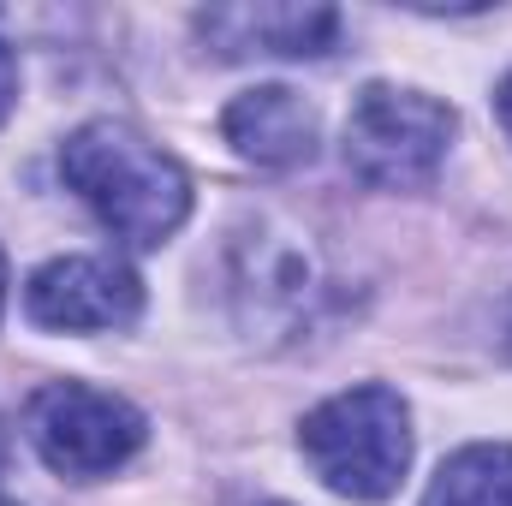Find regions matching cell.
Here are the masks:
<instances>
[{"mask_svg":"<svg viewBox=\"0 0 512 506\" xmlns=\"http://www.w3.org/2000/svg\"><path fill=\"white\" fill-rule=\"evenodd\" d=\"M0 465H6V435H0Z\"/></svg>","mask_w":512,"mask_h":506,"instance_id":"cell-13","label":"cell"},{"mask_svg":"<svg viewBox=\"0 0 512 506\" xmlns=\"http://www.w3.org/2000/svg\"><path fill=\"white\" fill-rule=\"evenodd\" d=\"M453 131L459 120L447 102L399 84H364L346 114V167L376 191H417L441 173Z\"/></svg>","mask_w":512,"mask_h":506,"instance_id":"cell-3","label":"cell"},{"mask_svg":"<svg viewBox=\"0 0 512 506\" xmlns=\"http://www.w3.org/2000/svg\"><path fill=\"white\" fill-rule=\"evenodd\" d=\"M12 102H18V60H12V48L0 42V120L12 114Z\"/></svg>","mask_w":512,"mask_h":506,"instance_id":"cell-10","label":"cell"},{"mask_svg":"<svg viewBox=\"0 0 512 506\" xmlns=\"http://www.w3.org/2000/svg\"><path fill=\"white\" fill-rule=\"evenodd\" d=\"M60 179L90 203V215L131 251L167 245L191 215L185 167L120 120H90L60 143Z\"/></svg>","mask_w":512,"mask_h":506,"instance_id":"cell-1","label":"cell"},{"mask_svg":"<svg viewBox=\"0 0 512 506\" xmlns=\"http://www.w3.org/2000/svg\"><path fill=\"white\" fill-rule=\"evenodd\" d=\"M495 114H501V131L512 137V72L501 78V90H495Z\"/></svg>","mask_w":512,"mask_h":506,"instance_id":"cell-11","label":"cell"},{"mask_svg":"<svg viewBox=\"0 0 512 506\" xmlns=\"http://www.w3.org/2000/svg\"><path fill=\"white\" fill-rule=\"evenodd\" d=\"M423 506H512V447L507 441L459 447L435 471Z\"/></svg>","mask_w":512,"mask_h":506,"instance_id":"cell-9","label":"cell"},{"mask_svg":"<svg viewBox=\"0 0 512 506\" xmlns=\"http://www.w3.org/2000/svg\"><path fill=\"white\" fill-rule=\"evenodd\" d=\"M221 131H227V143H233L245 161L286 173V167H304V161L316 155L322 120H316V108H310L298 90H286V84H256V90H245V96L221 114Z\"/></svg>","mask_w":512,"mask_h":506,"instance_id":"cell-8","label":"cell"},{"mask_svg":"<svg viewBox=\"0 0 512 506\" xmlns=\"http://www.w3.org/2000/svg\"><path fill=\"white\" fill-rule=\"evenodd\" d=\"M0 316H6V256H0Z\"/></svg>","mask_w":512,"mask_h":506,"instance_id":"cell-12","label":"cell"},{"mask_svg":"<svg viewBox=\"0 0 512 506\" xmlns=\"http://www.w3.org/2000/svg\"><path fill=\"white\" fill-rule=\"evenodd\" d=\"M0 506H6V501H0Z\"/></svg>","mask_w":512,"mask_h":506,"instance_id":"cell-14","label":"cell"},{"mask_svg":"<svg viewBox=\"0 0 512 506\" xmlns=\"http://www.w3.org/2000/svg\"><path fill=\"white\" fill-rule=\"evenodd\" d=\"M24 435L48 471L72 477V483H96L143 447L149 423L120 393H102L90 381H48L24 411Z\"/></svg>","mask_w":512,"mask_h":506,"instance_id":"cell-4","label":"cell"},{"mask_svg":"<svg viewBox=\"0 0 512 506\" xmlns=\"http://www.w3.org/2000/svg\"><path fill=\"white\" fill-rule=\"evenodd\" d=\"M239 268H233V304L245 316V328L262 334H298L322 298H328V274H322V256L304 233H268L256 227L239 245Z\"/></svg>","mask_w":512,"mask_h":506,"instance_id":"cell-5","label":"cell"},{"mask_svg":"<svg viewBox=\"0 0 512 506\" xmlns=\"http://www.w3.org/2000/svg\"><path fill=\"white\" fill-rule=\"evenodd\" d=\"M298 447L334 495L387 501L411 471V411L393 387H346L304 417Z\"/></svg>","mask_w":512,"mask_h":506,"instance_id":"cell-2","label":"cell"},{"mask_svg":"<svg viewBox=\"0 0 512 506\" xmlns=\"http://www.w3.org/2000/svg\"><path fill=\"white\" fill-rule=\"evenodd\" d=\"M24 310L36 328H54V334H108L137 322L143 286L114 256H54L30 274Z\"/></svg>","mask_w":512,"mask_h":506,"instance_id":"cell-6","label":"cell"},{"mask_svg":"<svg viewBox=\"0 0 512 506\" xmlns=\"http://www.w3.org/2000/svg\"><path fill=\"white\" fill-rule=\"evenodd\" d=\"M203 42L221 60H251V54H286V60H316L334 48L340 36V12L334 6H209L197 12Z\"/></svg>","mask_w":512,"mask_h":506,"instance_id":"cell-7","label":"cell"}]
</instances>
